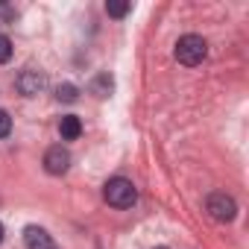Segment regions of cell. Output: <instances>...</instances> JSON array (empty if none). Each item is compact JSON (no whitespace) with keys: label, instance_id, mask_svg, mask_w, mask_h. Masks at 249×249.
<instances>
[{"label":"cell","instance_id":"11","mask_svg":"<svg viewBox=\"0 0 249 249\" xmlns=\"http://www.w3.org/2000/svg\"><path fill=\"white\" fill-rule=\"evenodd\" d=\"M12 59V41L9 36H0V65H6Z\"/></svg>","mask_w":249,"mask_h":249},{"label":"cell","instance_id":"14","mask_svg":"<svg viewBox=\"0 0 249 249\" xmlns=\"http://www.w3.org/2000/svg\"><path fill=\"white\" fill-rule=\"evenodd\" d=\"M156 249H167V246H156Z\"/></svg>","mask_w":249,"mask_h":249},{"label":"cell","instance_id":"12","mask_svg":"<svg viewBox=\"0 0 249 249\" xmlns=\"http://www.w3.org/2000/svg\"><path fill=\"white\" fill-rule=\"evenodd\" d=\"M12 132V117L3 111V108H0V138H6Z\"/></svg>","mask_w":249,"mask_h":249},{"label":"cell","instance_id":"13","mask_svg":"<svg viewBox=\"0 0 249 249\" xmlns=\"http://www.w3.org/2000/svg\"><path fill=\"white\" fill-rule=\"evenodd\" d=\"M0 243H3V223H0Z\"/></svg>","mask_w":249,"mask_h":249},{"label":"cell","instance_id":"2","mask_svg":"<svg viewBox=\"0 0 249 249\" xmlns=\"http://www.w3.org/2000/svg\"><path fill=\"white\" fill-rule=\"evenodd\" d=\"M205 56H208V44H205L202 36L188 33V36H182V38L176 41V62H179V65L196 68V65L205 62Z\"/></svg>","mask_w":249,"mask_h":249},{"label":"cell","instance_id":"9","mask_svg":"<svg viewBox=\"0 0 249 249\" xmlns=\"http://www.w3.org/2000/svg\"><path fill=\"white\" fill-rule=\"evenodd\" d=\"M76 97H79V88L71 85V82H65V85L56 88V100H62V103H73Z\"/></svg>","mask_w":249,"mask_h":249},{"label":"cell","instance_id":"1","mask_svg":"<svg viewBox=\"0 0 249 249\" xmlns=\"http://www.w3.org/2000/svg\"><path fill=\"white\" fill-rule=\"evenodd\" d=\"M103 199H106L111 208H132L135 199H138V188H135L129 179L114 176V179L106 182V188H103Z\"/></svg>","mask_w":249,"mask_h":249},{"label":"cell","instance_id":"6","mask_svg":"<svg viewBox=\"0 0 249 249\" xmlns=\"http://www.w3.org/2000/svg\"><path fill=\"white\" fill-rule=\"evenodd\" d=\"M24 243H27V249H59L56 240L41 226H27L24 229Z\"/></svg>","mask_w":249,"mask_h":249},{"label":"cell","instance_id":"8","mask_svg":"<svg viewBox=\"0 0 249 249\" xmlns=\"http://www.w3.org/2000/svg\"><path fill=\"white\" fill-rule=\"evenodd\" d=\"M111 85H114L111 76H108V73H100V76L91 82V91H94L97 97H108V94H111Z\"/></svg>","mask_w":249,"mask_h":249},{"label":"cell","instance_id":"3","mask_svg":"<svg viewBox=\"0 0 249 249\" xmlns=\"http://www.w3.org/2000/svg\"><path fill=\"white\" fill-rule=\"evenodd\" d=\"M205 211L217 220V223H231L234 220V214H237V202L229 196V194H208V199H205Z\"/></svg>","mask_w":249,"mask_h":249},{"label":"cell","instance_id":"10","mask_svg":"<svg viewBox=\"0 0 249 249\" xmlns=\"http://www.w3.org/2000/svg\"><path fill=\"white\" fill-rule=\"evenodd\" d=\"M106 12H108L111 18H123V15L132 12V3H117V0H108V3H106Z\"/></svg>","mask_w":249,"mask_h":249},{"label":"cell","instance_id":"4","mask_svg":"<svg viewBox=\"0 0 249 249\" xmlns=\"http://www.w3.org/2000/svg\"><path fill=\"white\" fill-rule=\"evenodd\" d=\"M68 167H71V153H68L62 144H56V147H50V150L44 153V170H47L50 176L68 173Z\"/></svg>","mask_w":249,"mask_h":249},{"label":"cell","instance_id":"7","mask_svg":"<svg viewBox=\"0 0 249 249\" xmlns=\"http://www.w3.org/2000/svg\"><path fill=\"white\" fill-rule=\"evenodd\" d=\"M59 132H62L65 141H76V138L82 135V120H79L76 114H65L62 123H59Z\"/></svg>","mask_w":249,"mask_h":249},{"label":"cell","instance_id":"5","mask_svg":"<svg viewBox=\"0 0 249 249\" xmlns=\"http://www.w3.org/2000/svg\"><path fill=\"white\" fill-rule=\"evenodd\" d=\"M44 73H38V71H24L18 79H15V88L24 94V97H36V94H41L44 91Z\"/></svg>","mask_w":249,"mask_h":249}]
</instances>
